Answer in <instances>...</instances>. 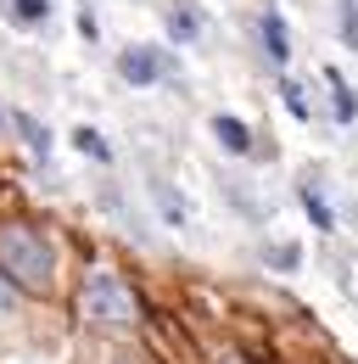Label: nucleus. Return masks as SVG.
<instances>
[{
	"label": "nucleus",
	"instance_id": "nucleus-6",
	"mask_svg": "<svg viewBox=\"0 0 358 364\" xmlns=\"http://www.w3.org/2000/svg\"><path fill=\"white\" fill-rule=\"evenodd\" d=\"M325 85H330V95H336V118H342V124H353V118H358V95H353V85H347L336 68H325Z\"/></svg>",
	"mask_w": 358,
	"mask_h": 364
},
{
	"label": "nucleus",
	"instance_id": "nucleus-14",
	"mask_svg": "<svg viewBox=\"0 0 358 364\" xmlns=\"http://www.w3.org/2000/svg\"><path fill=\"white\" fill-rule=\"evenodd\" d=\"M6 309H11V286L0 280V314H6Z\"/></svg>",
	"mask_w": 358,
	"mask_h": 364
},
{
	"label": "nucleus",
	"instance_id": "nucleus-12",
	"mask_svg": "<svg viewBox=\"0 0 358 364\" xmlns=\"http://www.w3.org/2000/svg\"><path fill=\"white\" fill-rule=\"evenodd\" d=\"M190 34H202V17H190V11H174V40H190Z\"/></svg>",
	"mask_w": 358,
	"mask_h": 364
},
{
	"label": "nucleus",
	"instance_id": "nucleus-1",
	"mask_svg": "<svg viewBox=\"0 0 358 364\" xmlns=\"http://www.w3.org/2000/svg\"><path fill=\"white\" fill-rule=\"evenodd\" d=\"M50 269L56 252L34 225H6L0 230V280L23 286V291H50Z\"/></svg>",
	"mask_w": 358,
	"mask_h": 364
},
{
	"label": "nucleus",
	"instance_id": "nucleus-13",
	"mask_svg": "<svg viewBox=\"0 0 358 364\" xmlns=\"http://www.w3.org/2000/svg\"><path fill=\"white\" fill-rule=\"evenodd\" d=\"M268 264H274V269H291V264H297V247H268Z\"/></svg>",
	"mask_w": 358,
	"mask_h": 364
},
{
	"label": "nucleus",
	"instance_id": "nucleus-7",
	"mask_svg": "<svg viewBox=\"0 0 358 364\" xmlns=\"http://www.w3.org/2000/svg\"><path fill=\"white\" fill-rule=\"evenodd\" d=\"M303 208H308V219H313L319 230H336V213L319 202V191H313V185H303Z\"/></svg>",
	"mask_w": 358,
	"mask_h": 364
},
{
	"label": "nucleus",
	"instance_id": "nucleus-9",
	"mask_svg": "<svg viewBox=\"0 0 358 364\" xmlns=\"http://www.w3.org/2000/svg\"><path fill=\"white\" fill-rule=\"evenodd\" d=\"M342 6V40L358 50V0H336Z\"/></svg>",
	"mask_w": 358,
	"mask_h": 364
},
{
	"label": "nucleus",
	"instance_id": "nucleus-11",
	"mask_svg": "<svg viewBox=\"0 0 358 364\" xmlns=\"http://www.w3.org/2000/svg\"><path fill=\"white\" fill-rule=\"evenodd\" d=\"M286 107H291V118H308V95H303V85H286Z\"/></svg>",
	"mask_w": 358,
	"mask_h": 364
},
{
	"label": "nucleus",
	"instance_id": "nucleus-10",
	"mask_svg": "<svg viewBox=\"0 0 358 364\" xmlns=\"http://www.w3.org/2000/svg\"><path fill=\"white\" fill-rule=\"evenodd\" d=\"M11 11H17L23 23H45V11H50V0H11Z\"/></svg>",
	"mask_w": 358,
	"mask_h": 364
},
{
	"label": "nucleus",
	"instance_id": "nucleus-4",
	"mask_svg": "<svg viewBox=\"0 0 358 364\" xmlns=\"http://www.w3.org/2000/svg\"><path fill=\"white\" fill-rule=\"evenodd\" d=\"M258 34H264L268 62H291V34H286V17H280V11H264V17H258Z\"/></svg>",
	"mask_w": 358,
	"mask_h": 364
},
{
	"label": "nucleus",
	"instance_id": "nucleus-5",
	"mask_svg": "<svg viewBox=\"0 0 358 364\" xmlns=\"http://www.w3.org/2000/svg\"><path fill=\"white\" fill-rule=\"evenodd\" d=\"M213 135H219V146H224V151H235V157L252 151V129H246L241 118H213Z\"/></svg>",
	"mask_w": 358,
	"mask_h": 364
},
{
	"label": "nucleus",
	"instance_id": "nucleus-2",
	"mask_svg": "<svg viewBox=\"0 0 358 364\" xmlns=\"http://www.w3.org/2000/svg\"><path fill=\"white\" fill-rule=\"evenodd\" d=\"M79 303H85V319H95V325H134L140 319V309H134V291L118 280L112 269H95L85 280V291H79Z\"/></svg>",
	"mask_w": 358,
	"mask_h": 364
},
{
	"label": "nucleus",
	"instance_id": "nucleus-8",
	"mask_svg": "<svg viewBox=\"0 0 358 364\" xmlns=\"http://www.w3.org/2000/svg\"><path fill=\"white\" fill-rule=\"evenodd\" d=\"M73 146H79V151H85V157H101V163H107V157H112V146H107V140L95 135V129H73Z\"/></svg>",
	"mask_w": 358,
	"mask_h": 364
},
{
	"label": "nucleus",
	"instance_id": "nucleus-3",
	"mask_svg": "<svg viewBox=\"0 0 358 364\" xmlns=\"http://www.w3.org/2000/svg\"><path fill=\"white\" fill-rule=\"evenodd\" d=\"M118 73H124L129 85H157V79L168 73V62H163L157 50H146V46H129L124 56H118Z\"/></svg>",
	"mask_w": 358,
	"mask_h": 364
}]
</instances>
